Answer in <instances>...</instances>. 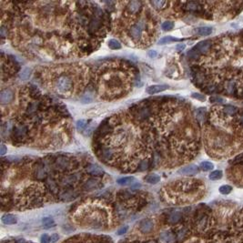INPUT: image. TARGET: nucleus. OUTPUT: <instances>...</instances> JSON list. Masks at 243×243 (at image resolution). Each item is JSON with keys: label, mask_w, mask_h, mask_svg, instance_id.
<instances>
[{"label": "nucleus", "mask_w": 243, "mask_h": 243, "mask_svg": "<svg viewBox=\"0 0 243 243\" xmlns=\"http://www.w3.org/2000/svg\"><path fill=\"white\" fill-rule=\"evenodd\" d=\"M174 28V23L171 22V21H166L162 24V29L165 31H170L171 29H173Z\"/></svg>", "instance_id": "obj_27"}, {"label": "nucleus", "mask_w": 243, "mask_h": 243, "mask_svg": "<svg viewBox=\"0 0 243 243\" xmlns=\"http://www.w3.org/2000/svg\"><path fill=\"white\" fill-rule=\"evenodd\" d=\"M210 46H211L210 41L205 40V41H202V42H200V43H199V44L196 46V47H195V48L198 50V52L203 53V54H204V53H206L207 51H209V49L210 48Z\"/></svg>", "instance_id": "obj_11"}, {"label": "nucleus", "mask_w": 243, "mask_h": 243, "mask_svg": "<svg viewBox=\"0 0 243 243\" xmlns=\"http://www.w3.org/2000/svg\"><path fill=\"white\" fill-rule=\"evenodd\" d=\"M178 39L173 38L171 36H164V38H160V40L158 41V44L160 45H165V44H168L170 42H174V41H178Z\"/></svg>", "instance_id": "obj_22"}, {"label": "nucleus", "mask_w": 243, "mask_h": 243, "mask_svg": "<svg viewBox=\"0 0 243 243\" xmlns=\"http://www.w3.org/2000/svg\"><path fill=\"white\" fill-rule=\"evenodd\" d=\"M19 77H20L21 79H23V80H26V79L30 77V69L28 67L24 68V69L22 70V72L20 73Z\"/></svg>", "instance_id": "obj_25"}, {"label": "nucleus", "mask_w": 243, "mask_h": 243, "mask_svg": "<svg viewBox=\"0 0 243 243\" xmlns=\"http://www.w3.org/2000/svg\"><path fill=\"white\" fill-rule=\"evenodd\" d=\"M192 98H197V99H199V100H201V101H204V100H205V97L203 96V95L198 94V93H193V94H192Z\"/></svg>", "instance_id": "obj_35"}, {"label": "nucleus", "mask_w": 243, "mask_h": 243, "mask_svg": "<svg viewBox=\"0 0 243 243\" xmlns=\"http://www.w3.org/2000/svg\"><path fill=\"white\" fill-rule=\"evenodd\" d=\"M214 165L209 161H203L200 163V168L204 171H209L211 170H213Z\"/></svg>", "instance_id": "obj_21"}, {"label": "nucleus", "mask_w": 243, "mask_h": 243, "mask_svg": "<svg viewBox=\"0 0 243 243\" xmlns=\"http://www.w3.org/2000/svg\"><path fill=\"white\" fill-rule=\"evenodd\" d=\"M42 224H43V226L45 227L46 229L52 228V227H54L56 225L55 221L53 220V219H51L50 217H46V218H44L43 219H42Z\"/></svg>", "instance_id": "obj_19"}, {"label": "nucleus", "mask_w": 243, "mask_h": 243, "mask_svg": "<svg viewBox=\"0 0 243 243\" xmlns=\"http://www.w3.org/2000/svg\"><path fill=\"white\" fill-rule=\"evenodd\" d=\"M87 170L89 174L94 176H99V175H102L103 173V170L100 167H98V165H95V164H90L88 168H87Z\"/></svg>", "instance_id": "obj_12"}, {"label": "nucleus", "mask_w": 243, "mask_h": 243, "mask_svg": "<svg viewBox=\"0 0 243 243\" xmlns=\"http://www.w3.org/2000/svg\"><path fill=\"white\" fill-rule=\"evenodd\" d=\"M182 218V214L181 212H179V211H175V212L171 213L170 216H168V222L171 223V224H175L177 222H178L179 220L181 219Z\"/></svg>", "instance_id": "obj_13"}, {"label": "nucleus", "mask_w": 243, "mask_h": 243, "mask_svg": "<svg viewBox=\"0 0 243 243\" xmlns=\"http://www.w3.org/2000/svg\"><path fill=\"white\" fill-rule=\"evenodd\" d=\"M168 88V87L167 85H153V86L147 88L146 92L149 95H154V94H158V93H160L162 91H164Z\"/></svg>", "instance_id": "obj_8"}, {"label": "nucleus", "mask_w": 243, "mask_h": 243, "mask_svg": "<svg viewBox=\"0 0 243 243\" xmlns=\"http://www.w3.org/2000/svg\"><path fill=\"white\" fill-rule=\"evenodd\" d=\"M2 223L5 225H14L18 222V219L13 214H4L1 218Z\"/></svg>", "instance_id": "obj_10"}, {"label": "nucleus", "mask_w": 243, "mask_h": 243, "mask_svg": "<svg viewBox=\"0 0 243 243\" xmlns=\"http://www.w3.org/2000/svg\"><path fill=\"white\" fill-rule=\"evenodd\" d=\"M59 240V234H57V233L52 234L51 237H50V242L51 243H55Z\"/></svg>", "instance_id": "obj_36"}, {"label": "nucleus", "mask_w": 243, "mask_h": 243, "mask_svg": "<svg viewBox=\"0 0 243 243\" xmlns=\"http://www.w3.org/2000/svg\"><path fill=\"white\" fill-rule=\"evenodd\" d=\"M151 4L155 7V8L162 9L166 7V5H168V2L167 1H152Z\"/></svg>", "instance_id": "obj_26"}, {"label": "nucleus", "mask_w": 243, "mask_h": 243, "mask_svg": "<svg viewBox=\"0 0 243 243\" xmlns=\"http://www.w3.org/2000/svg\"><path fill=\"white\" fill-rule=\"evenodd\" d=\"M198 172H199V168L196 165H193V164L181 168L180 170H178V174L184 175V176H193V175H196Z\"/></svg>", "instance_id": "obj_6"}, {"label": "nucleus", "mask_w": 243, "mask_h": 243, "mask_svg": "<svg viewBox=\"0 0 243 243\" xmlns=\"http://www.w3.org/2000/svg\"><path fill=\"white\" fill-rule=\"evenodd\" d=\"M67 163H68V162H67V160H64V158H63V160H57V167L64 168H66V166L67 165Z\"/></svg>", "instance_id": "obj_32"}, {"label": "nucleus", "mask_w": 243, "mask_h": 243, "mask_svg": "<svg viewBox=\"0 0 243 243\" xmlns=\"http://www.w3.org/2000/svg\"><path fill=\"white\" fill-rule=\"evenodd\" d=\"M7 243H32L31 241H26L24 240H15V241H9Z\"/></svg>", "instance_id": "obj_40"}, {"label": "nucleus", "mask_w": 243, "mask_h": 243, "mask_svg": "<svg viewBox=\"0 0 243 243\" xmlns=\"http://www.w3.org/2000/svg\"><path fill=\"white\" fill-rule=\"evenodd\" d=\"M144 180L149 184H157L160 181V177L157 174H150V175L145 177Z\"/></svg>", "instance_id": "obj_18"}, {"label": "nucleus", "mask_w": 243, "mask_h": 243, "mask_svg": "<svg viewBox=\"0 0 243 243\" xmlns=\"http://www.w3.org/2000/svg\"><path fill=\"white\" fill-rule=\"evenodd\" d=\"M108 46L111 49L117 50V49H120L121 48V44L117 40V39H110L108 42Z\"/></svg>", "instance_id": "obj_23"}, {"label": "nucleus", "mask_w": 243, "mask_h": 243, "mask_svg": "<svg viewBox=\"0 0 243 243\" xmlns=\"http://www.w3.org/2000/svg\"><path fill=\"white\" fill-rule=\"evenodd\" d=\"M147 243H156L155 241H150V242H147Z\"/></svg>", "instance_id": "obj_41"}, {"label": "nucleus", "mask_w": 243, "mask_h": 243, "mask_svg": "<svg viewBox=\"0 0 243 243\" xmlns=\"http://www.w3.org/2000/svg\"><path fill=\"white\" fill-rule=\"evenodd\" d=\"M63 243H111V240L106 237L91 236V234H82L72 237Z\"/></svg>", "instance_id": "obj_2"}, {"label": "nucleus", "mask_w": 243, "mask_h": 243, "mask_svg": "<svg viewBox=\"0 0 243 243\" xmlns=\"http://www.w3.org/2000/svg\"><path fill=\"white\" fill-rule=\"evenodd\" d=\"M149 56L151 57V59H155V57L158 56V53L155 50H151V51L149 52Z\"/></svg>", "instance_id": "obj_37"}, {"label": "nucleus", "mask_w": 243, "mask_h": 243, "mask_svg": "<svg viewBox=\"0 0 243 243\" xmlns=\"http://www.w3.org/2000/svg\"><path fill=\"white\" fill-rule=\"evenodd\" d=\"M99 25H100V21L96 18H93L92 19V21L90 22V29H93V30H95V29H98V26H99Z\"/></svg>", "instance_id": "obj_28"}, {"label": "nucleus", "mask_w": 243, "mask_h": 243, "mask_svg": "<svg viewBox=\"0 0 243 243\" xmlns=\"http://www.w3.org/2000/svg\"><path fill=\"white\" fill-rule=\"evenodd\" d=\"M86 123H87L86 120H84V119L78 120L77 123V130H83V129L85 128L86 125H87Z\"/></svg>", "instance_id": "obj_30"}, {"label": "nucleus", "mask_w": 243, "mask_h": 243, "mask_svg": "<svg viewBox=\"0 0 243 243\" xmlns=\"http://www.w3.org/2000/svg\"><path fill=\"white\" fill-rule=\"evenodd\" d=\"M154 221L151 219H142L139 224V230L142 234H149L154 230Z\"/></svg>", "instance_id": "obj_4"}, {"label": "nucleus", "mask_w": 243, "mask_h": 243, "mask_svg": "<svg viewBox=\"0 0 243 243\" xmlns=\"http://www.w3.org/2000/svg\"><path fill=\"white\" fill-rule=\"evenodd\" d=\"M142 32H143V25H142V23L135 24L129 29V35L134 39L140 38L142 36Z\"/></svg>", "instance_id": "obj_5"}, {"label": "nucleus", "mask_w": 243, "mask_h": 243, "mask_svg": "<svg viewBox=\"0 0 243 243\" xmlns=\"http://www.w3.org/2000/svg\"><path fill=\"white\" fill-rule=\"evenodd\" d=\"M72 87L71 78L67 76H61L56 82V88L59 92H67Z\"/></svg>", "instance_id": "obj_3"}, {"label": "nucleus", "mask_w": 243, "mask_h": 243, "mask_svg": "<svg viewBox=\"0 0 243 243\" xmlns=\"http://www.w3.org/2000/svg\"><path fill=\"white\" fill-rule=\"evenodd\" d=\"M98 187V181L97 179H89L88 182H86V184L84 185V189L86 190H92V189H95Z\"/></svg>", "instance_id": "obj_16"}, {"label": "nucleus", "mask_w": 243, "mask_h": 243, "mask_svg": "<svg viewBox=\"0 0 243 243\" xmlns=\"http://www.w3.org/2000/svg\"><path fill=\"white\" fill-rule=\"evenodd\" d=\"M241 121H242V123H243V117H242V118H241Z\"/></svg>", "instance_id": "obj_43"}, {"label": "nucleus", "mask_w": 243, "mask_h": 243, "mask_svg": "<svg viewBox=\"0 0 243 243\" xmlns=\"http://www.w3.org/2000/svg\"><path fill=\"white\" fill-rule=\"evenodd\" d=\"M160 241L161 243H172L175 241V235L170 231H164L160 234Z\"/></svg>", "instance_id": "obj_9"}, {"label": "nucleus", "mask_w": 243, "mask_h": 243, "mask_svg": "<svg viewBox=\"0 0 243 243\" xmlns=\"http://www.w3.org/2000/svg\"><path fill=\"white\" fill-rule=\"evenodd\" d=\"M141 7V3L139 1H131L129 3L128 9L130 13H137Z\"/></svg>", "instance_id": "obj_15"}, {"label": "nucleus", "mask_w": 243, "mask_h": 243, "mask_svg": "<svg viewBox=\"0 0 243 243\" xmlns=\"http://www.w3.org/2000/svg\"><path fill=\"white\" fill-rule=\"evenodd\" d=\"M7 149L6 147V146L2 145V146H1V150H0V154H1V155H5V154L7 153Z\"/></svg>", "instance_id": "obj_39"}, {"label": "nucleus", "mask_w": 243, "mask_h": 243, "mask_svg": "<svg viewBox=\"0 0 243 243\" xmlns=\"http://www.w3.org/2000/svg\"><path fill=\"white\" fill-rule=\"evenodd\" d=\"M211 33H212V28H209V26H201V28L196 29V34L201 36H209Z\"/></svg>", "instance_id": "obj_14"}, {"label": "nucleus", "mask_w": 243, "mask_h": 243, "mask_svg": "<svg viewBox=\"0 0 243 243\" xmlns=\"http://www.w3.org/2000/svg\"><path fill=\"white\" fill-rule=\"evenodd\" d=\"M135 181V178L134 177H124V178H118L117 182L118 185H121V186H128V185H130Z\"/></svg>", "instance_id": "obj_17"}, {"label": "nucleus", "mask_w": 243, "mask_h": 243, "mask_svg": "<svg viewBox=\"0 0 243 243\" xmlns=\"http://www.w3.org/2000/svg\"><path fill=\"white\" fill-rule=\"evenodd\" d=\"M187 8L189 10H195L198 8V4L195 2H189L187 4Z\"/></svg>", "instance_id": "obj_33"}, {"label": "nucleus", "mask_w": 243, "mask_h": 243, "mask_svg": "<svg viewBox=\"0 0 243 243\" xmlns=\"http://www.w3.org/2000/svg\"><path fill=\"white\" fill-rule=\"evenodd\" d=\"M13 99V92L10 89H5L0 93V101L2 104H7Z\"/></svg>", "instance_id": "obj_7"}, {"label": "nucleus", "mask_w": 243, "mask_h": 243, "mask_svg": "<svg viewBox=\"0 0 243 243\" xmlns=\"http://www.w3.org/2000/svg\"><path fill=\"white\" fill-rule=\"evenodd\" d=\"M209 179L211 180H219L221 178H222V171L221 170H214L212 171L209 176Z\"/></svg>", "instance_id": "obj_20"}, {"label": "nucleus", "mask_w": 243, "mask_h": 243, "mask_svg": "<svg viewBox=\"0 0 243 243\" xmlns=\"http://www.w3.org/2000/svg\"><path fill=\"white\" fill-rule=\"evenodd\" d=\"M40 242L41 243H50V237L47 234H43L40 238Z\"/></svg>", "instance_id": "obj_31"}, {"label": "nucleus", "mask_w": 243, "mask_h": 243, "mask_svg": "<svg viewBox=\"0 0 243 243\" xmlns=\"http://www.w3.org/2000/svg\"><path fill=\"white\" fill-rule=\"evenodd\" d=\"M185 47H186V46H185L184 44H178L177 46H176V49L178 51H182L185 49Z\"/></svg>", "instance_id": "obj_38"}, {"label": "nucleus", "mask_w": 243, "mask_h": 243, "mask_svg": "<svg viewBox=\"0 0 243 243\" xmlns=\"http://www.w3.org/2000/svg\"><path fill=\"white\" fill-rule=\"evenodd\" d=\"M129 243H139V242H129Z\"/></svg>", "instance_id": "obj_42"}, {"label": "nucleus", "mask_w": 243, "mask_h": 243, "mask_svg": "<svg viewBox=\"0 0 243 243\" xmlns=\"http://www.w3.org/2000/svg\"><path fill=\"white\" fill-rule=\"evenodd\" d=\"M128 230H129V227H128V226L122 227V228H120V229L118 230L117 234H118V235H124L126 232L128 231Z\"/></svg>", "instance_id": "obj_34"}, {"label": "nucleus", "mask_w": 243, "mask_h": 243, "mask_svg": "<svg viewBox=\"0 0 243 243\" xmlns=\"http://www.w3.org/2000/svg\"><path fill=\"white\" fill-rule=\"evenodd\" d=\"M74 219L76 223L84 229L101 230L110 227L108 210L103 207L95 205H86L79 209L74 215Z\"/></svg>", "instance_id": "obj_1"}, {"label": "nucleus", "mask_w": 243, "mask_h": 243, "mask_svg": "<svg viewBox=\"0 0 243 243\" xmlns=\"http://www.w3.org/2000/svg\"><path fill=\"white\" fill-rule=\"evenodd\" d=\"M219 192H220L221 194H223V195H228V194H230V193L231 192L232 187L230 186V185H223V186H221V187L219 188Z\"/></svg>", "instance_id": "obj_24"}, {"label": "nucleus", "mask_w": 243, "mask_h": 243, "mask_svg": "<svg viewBox=\"0 0 243 243\" xmlns=\"http://www.w3.org/2000/svg\"><path fill=\"white\" fill-rule=\"evenodd\" d=\"M224 111H225L226 114L230 116V115H233L236 112V108L234 107H232V106H227V107H225V108H224Z\"/></svg>", "instance_id": "obj_29"}]
</instances>
